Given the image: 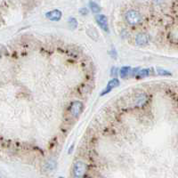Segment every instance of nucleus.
I'll return each instance as SVG.
<instances>
[{
	"instance_id": "f257e3e1",
	"label": "nucleus",
	"mask_w": 178,
	"mask_h": 178,
	"mask_svg": "<svg viewBox=\"0 0 178 178\" xmlns=\"http://www.w3.org/2000/svg\"><path fill=\"white\" fill-rule=\"evenodd\" d=\"M125 17H126V22L129 24H131V25L137 24L141 21V14H139L137 11H136V10H129V11H127Z\"/></svg>"
},
{
	"instance_id": "f03ea898",
	"label": "nucleus",
	"mask_w": 178,
	"mask_h": 178,
	"mask_svg": "<svg viewBox=\"0 0 178 178\" xmlns=\"http://www.w3.org/2000/svg\"><path fill=\"white\" fill-rule=\"evenodd\" d=\"M86 171V165L83 161H77L73 166V175L76 178H81Z\"/></svg>"
},
{
	"instance_id": "7ed1b4c3",
	"label": "nucleus",
	"mask_w": 178,
	"mask_h": 178,
	"mask_svg": "<svg viewBox=\"0 0 178 178\" xmlns=\"http://www.w3.org/2000/svg\"><path fill=\"white\" fill-rule=\"evenodd\" d=\"M83 110V103L79 101H75L70 105V113L74 117H79Z\"/></svg>"
},
{
	"instance_id": "20e7f679",
	"label": "nucleus",
	"mask_w": 178,
	"mask_h": 178,
	"mask_svg": "<svg viewBox=\"0 0 178 178\" xmlns=\"http://www.w3.org/2000/svg\"><path fill=\"white\" fill-rule=\"evenodd\" d=\"M96 22L104 31L109 32V25H108V18L104 14H97L96 16Z\"/></svg>"
},
{
	"instance_id": "39448f33",
	"label": "nucleus",
	"mask_w": 178,
	"mask_h": 178,
	"mask_svg": "<svg viewBox=\"0 0 178 178\" xmlns=\"http://www.w3.org/2000/svg\"><path fill=\"white\" fill-rule=\"evenodd\" d=\"M119 86V80L118 79H112L111 80L109 81L107 86L105 87V89H103V91L101 93V96H103L107 95V94H109L113 88L118 87Z\"/></svg>"
},
{
	"instance_id": "423d86ee",
	"label": "nucleus",
	"mask_w": 178,
	"mask_h": 178,
	"mask_svg": "<svg viewBox=\"0 0 178 178\" xmlns=\"http://www.w3.org/2000/svg\"><path fill=\"white\" fill-rule=\"evenodd\" d=\"M45 17L47 19H49L50 21H54V22H58L61 20L62 18V12L60 10H53V11H50L48 13L45 14Z\"/></svg>"
},
{
	"instance_id": "0eeeda50",
	"label": "nucleus",
	"mask_w": 178,
	"mask_h": 178,
	"mask_svg": "<svg viewBox=\"0 0 178 178\" xmlns=\"http://www.w3.org/2000/svg\"><path fill=\"white\" fill-rule=\"evenodd\" d=\"M136 42L138 45H145L149 42V36L145 33H140L136 38Z\"/></svg>"
},
{
	"instance_id": "6e6552de",
	"label": "nucleus",
	"mask_w": 178,
	"mask_h": 178,
	"mask_svg": "<svg viewBox=\"0 0 178 178\" xmlns=\"http://www.w3.org/2000/svg\"><path fill=\"white\" fill-rule=\"evenodd\" d=\"M86 33L95 41H98L99 40V33H98V31L96 30L95 28H88L86 29Z\"/></svg>"
},
{
	"instance_id": "1a4fd4ad",
	"label": "nucleus",
	"mask_w": 178,
	"mask_h": 178,
	"mask_svg": "<svg viewBox=\"0 0 178 178\" xmlns=\"http://www.w3.org/2000/svg\"><path fill=\"white\" fill-rule=\"evenodd\" d=\"M89 6L92 10V12L95 13V14H98V13L101 12V7L96 4V2H93V1L89 2Z\"/></svg>"
},
{
	"instance_id": "9d476101",
	"label": "nucleus",
	"mask_w": 178,
	"mask_h": 178,
	"mask_svg": "<svg viewBox=\"0 0 178 178\" xmlns=\"http://www.w3.org/2000/svg\"><path fill=\"white\" fill-rule=\"evenodd\" d=\"M130 70H131V68H130V67H127V66H126V67H122V68L120 69V70H119L121 78L126 79V78L128 76V74H129Z\"/></svg>"
},
{
	"instance_id": "9b49d317",
	"label": "nucleus",
	"mask_w": 178,
	"mask_h": 178,
	"mask_svg": "<svg viewBox=\"0 0 178 178\" xmlns=\"http://www.w3.org/2000/svg\"><path fill=\"white\" fill-rule=\"evenodd\" d=\"M149 75H150V69H142L138 72V76L140 78H145Z\"/></svg>"
},
{
	"instance_id": "f8f14e48",
	"label": "nucleus",
	"mask_w": 178,
	"mask_h": 178,
	"mask_svg": "<svg viewBox=\"0 0 178 178\" xmlns=\"http://www.w3.org/2000/svg\"><path fill=\"white\" fill-rule=\"evenodd\" d=\"M69 27L71 28V29H76V28L78 27L77 20L75 18H73V17H70L69 19Z\"/></svg>"
},
{
	"instance_id": "ddd939ff",
	"label": "nucleus",
	"mask_w": 178,
	"mask_h": 178,
	"mask_svg": "<svg viewBox=\"0 0 178 178\" xmlns=\"http://www.w3.org/2000/svg\"><path fill=\"white\" fill-rule=\"evenodd\" d=\"M55 166H56V161L54 160H51L46 163V168L48 170H53L54 168H55Z\"/></svg>"
},
{
	"instance_id": "4468645a",
	"label": "nucleus",
	"mask_w": 178,
	"mask_h": 178,
	"mask_svg": "<svg viewBox=\"0 0 178 178\" xmlns=\"http://www.w3.org/2000/svg\"><path fill=\"white\" fill-rule=\"evenodd\" d=\"M157 72L160 76H171L172 75L171 72H169L167 70H165V69H157Z\"/></svg>"
},
{
	"instance_id": "2eb2a0df",
	"label": "nucleus",
	"mask_w": 178,
	"mask_h": 178,
	"mask_svg": "<svg viewBox=\"0 0 178 178\" xmlns=\"http://www.w3.org/2000/svg\"><path fill=\"white\" fill-rule=\"evenodd\" d=\"M111 76L114 77V79H117V76H118V68H113L111 69Z\"/></svg>"
},
{
	"instance_id": "dca6fc26",
	"label": "nucleus",
	"mask_w": 178,
	"mask_h": 178,
	"mask_svg": "<svg viewBox=\"0 0 178 178\" xmlns=\"http://www.w3.org/2000/svg\"><path fill=\"white\" fill-rule=\"evenodd\" d=\"M79 13L82 14V15H86V14H88V10L86 7H83V8L79 9Z\"/></svg>"
},
{
	"instance_id": "f3484780",
	"label": "nucleus",
	"mask_w": 178,
	"mask_h": 178,
	"mask_svg": "<svg viewBox=\"0 0 178 178\" xmlns=\"http://www.w3.org/2000/svg\"><path fill=\"white\" fill-rule=\"evenodd\" d=\"M59 178H63V177H62V176H61V177H59Z\"/></svg>"
},
{
	"instance_id": "a211bd4d",
	"label": "nucleus",
	"mask_w": 178,
	"mask_h": 178,
	"mask_svg": "<svg viewBox=\"0 0 178 178\" xmlns=\"http://www.w3.org/2000/svg\"><path fill=\"white\" fill-rule=\"evenodd\" d=\"M0 178H1V177H0Z\"/></svg>"
}]
</instances>
